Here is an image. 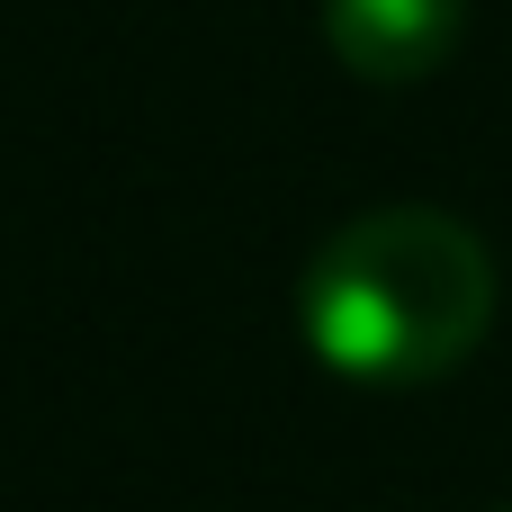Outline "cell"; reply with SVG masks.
Wrapping results in <instances>:
<instances>
[{
	"label": "cell",
	"mask_w": 512,
	"mask_h": 512,
	"mask_svg": "<svg viewBox=\"0 0 512 512\" xmlns=\"http://www.w3.org/2000/svg\"><path fill=\"white\" fill-rule=\"evenodd\" d=\"M495 324V252L450 207H369L297 279L306 351L351 387H432Z\"/></svg>",
	"instance_id": "obj_1"
},
{
	"label": "cell",
	"mask_w": 512,
	"mask_h": 512,
	"mask_svg": "<svg viewBox=\"0 0 512 512\" xmlns=\"http://www.w3.org/2000/svg\"><path fill=\"white\" fill-rule=\"evenodd\" d=\"M468 27V0H324V45L342 54V72L396 90V81H432L450 63Z\"/></svg>",
	"instance_id": "obj_2"
}]
</instances>
